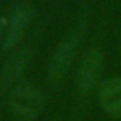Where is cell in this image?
<instances>
[{"label": "cell", "mask_w": 121, "mask_h": 121, "mask_svg": "<svg viewBox=\"0 0 121 121\" xmlns=\"http://www.w3.org/2000/svg\"><path fill=\"white\" fill-rule=\"evenodd\" d=\"M31 60V51L29 48H19L14 51L3 66L2 76H0V83L4 88L17 86V81L22 78V76L26 73Z\"/></svg>", "instance_id": "5"}, {"label": "cell", "mask_w": 121, "mask_h": 121, "mask_svg": "<svg viewBox=\"0 0 121 121\" xmlns=\"http://www.w3.org/2000/svg\"><path fill=\"white\" fill-rule=\"evenodd\" d=\"M98 103L107 114L121 117V77H111L100 84Z\"/></svg>", "instance_id": "6"}, {"label": "cell", "mask_w": 121, "mask_h": 121, "mask_svg": "<svg viewBox=\"0 0 121 121\" xmlns=\"http://www.w3.org/2000/svg\"><path fill=\"white\" fill-rule=\"evenodd\" d=\"M4 26H6V22L3 19H0V33H2V30L4 29Z\"/></svg>", "instance_id": "7"}, {"label": "cell", "mask_w": 121, "mask_h": 121, "mask_svg": "<svg viewBox=\"0 0 121 121\" xmlns=\"http://www.w3.org/2000/svg\"><path fill=\"white\" fill-rule=\"evenodd\" d=\"M43 91L30 83L17 84L9 97V108L17 121H33L44 108Z\"/></svg>", "instance_id": "1"}, {"label": "cell", "mask_w": 121, "mask_h": 121, "mask_svg": "<svg viewBox=\"0 0 121 121\" xmlns=\"http://www.w3.org/2000/svg\"><path fill=\"white\" fill-rule=\"evenodd\" d=\"M78 40H80V36L74 33L69 36L66 40H63L56 48L48 63V77L51 81L58 83L67 74L78 48Z\"/></svg>", "instance_id": "3"}, {"label": "cell", "mask_w": 121, "mask_h": 121, "mask_svg": "<svg viewBox=\"0 0 121 121\" xmlns=\"http://www.w3.org/2000/svg\"><path fill=\"white\" fill-rule=\"evenodd\" d=\"M34 14H36L34 7L26 2L19 3L12 9L9 19L6 22L7 34H6V39L2 46L4 50H10V48H14L16 46H19V43L22 41V39L26 34L27 27L31 24Z\"/></svg>", "instance_id": "2"}, {"label": "cell", "mask_w": 121, "mask_h": 121, "mask_svg": "<svg viewBox=\"0 0 121 121\" xmlns=\"http://www.w3.org/2000/svg\"><path fill=\"white\" fill-rule=\"evenodd\" d=\"M103 67V53L100 48H90L84 57L77 71V88L81 94H87L97 84Z\"/></svg>", "instance_id": "4"}]
</instances>
